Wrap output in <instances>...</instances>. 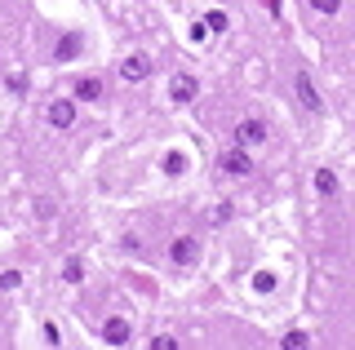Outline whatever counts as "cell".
I'll return each instance as SVG.
<instances>
[{"label":"cell","mask_w":355,"mask_h":350,"mask_svg":"<svg viewBox=\"0 0 355 350\" xmlns=\"http://www.w3.org/2000/svg\"><path fill=\"white\" fill-rule=\"evenodd\" d=\"M315 191H320V195H338V178H333L329 169H320V173H315Z\"/></svg>","instance_id":"obj_11"},{"label":"cell","mask_w":355,"mask_h":350,"mask_svg":"<svg viewBox=\"0 0 355 350\" xmlns=\"http://www.w3.org/2000/svg\"><path fill=\"white\" fill-rule=\"evenodd\" d=\"M103 337H107L111 346H125V342H129V324H125V320H107Z\"/></svg>","instance_id":"obj_8"},{"label":"cell","mask_w":355,"mask_h":350,"mask_svg":"<svg viewBox=\"0 0 355 350\" xmlns=\"http://www.w3.org/2000/svg\"><path fill=\"white\" fill-rule=\"evenodd\" d=\"M98 93H103V84H98V80H94V75H85V80H80V84H76V98H85V102H94V98H98Z\"/></svg>","instance_id":"obj_9"},{"label":"cell","mask_w":355,"mask_h":350,"mask_svg":"<svg viewBox=\"0 0 355 350\" xmlns=\"http://www.w3.org/2000/svg\"><path fill=\"white\" fill-rule=\"evenodd\" d=\"M297 98L306 102V111H320V93H315V84H311V75H297Z\"/></svg>","instance_id":"obj_7"},{"label":"cell","mask_w":355,"mask_h":350,"mask_svg":"<svg viewBox=\"0 0 355 350\" xmlns=\"http://www.w3.org/2000/svg\"><path fill=\"white\" fill-rule=\"evenodd\" d=\"M49 125H53V129H71V125H76V107H71V102H53V107H49Z\"/></svg>","instance_id":"obj_6"},{"label":"cell","mask_w":355,"mask_h":350,"mask_svg":"<svg viewBox=\"0 0 355 350\" xmlns=\"http://www.w3.org/2000/svg\"><path fill=\"white\" fill-rule=\"evenodd\" d=\"M169 93H173V102H191V98L200 93V84H196V75H173V84H169Z\"/></svg>","instance_id":"obj_4"},{"label":"cell","mask_w":355,"mask_h":350,"mask_svg":"<svg viewBox=\"0 0 355 350\" xmlns=\"http://www.w3.org/2000/svg\"><path fill=\"white\" fill-rule=\"evenodd\" d=\"M253 288H258V293H271L275 288V275H271V270H258V275H253Z\"/></svg>","instance_id":"obj_13"},{"label":"cell","mask_w":355,"mask_h":350,"mask_svg":"<svg viewBox=\"0 0 355 350\" xmlns=\"http://www.w3.org/2000/svg\"><path fill=\"white\" fill-rule=\"evenodd\" d=\"M147 71H151V62H147V58H138V53H133V58H125V62H120V75H125L129 84L147 80Z\"/></svg>","instance_id":"obj_3"},{"label":"cell","mask_w":355,"mask_h":350,"mask_svg":"<svg viewBox=\"0 0 355 350\" xmlns=\"http://www.w3.org/2000/svg\"><path fill=\"white\" fill-rule=\"evenodd\" d=\"M262 142H266V125H262V120H240V125H236V147L249 151V147H262Z\"/></svg>","instance_id":"obj_1"},{"label":"cell","mask_w":355,"mask_h":350,"mask_svg":"<svg viewBox=\"0 0 355 350\" xmlns=\"http://www.w3.org/2000/svg\"><path fill=\"white\" fill-rule=\"evenodd\" d=\"M196 257H200V244L191 235H178L169 244V261H173V266H196Z\"/></svg>","instance_id":"obj_2"},{"label":"cell","mask_w":355,"mask_h":350,"mask_svg":"<svg viewBox=\"0 0 355 350\" xmlns=\"http://www.w3.org/2000/svg\"><path fill=\"white\" fill-rule=\"evenodd\" d=\"M164 169H169V173H182V169H187V160L173 151V156H164Z\"/></svg>","instance_id":"obj_15"},{"label":"cell","mask_w":355,"mask_h":350,"mask_svg":"<svg viewBox=\"0 0 355 350\" xmlns=\"http://www.w3.org/2000/svg\"><path fill=\"white\" fill-rule=\"evenodd\" d=\"M53 53H58V58H80V36H62Z\"/></svg>","instance_id":"obj_10"},{"label":"cell","mask_w":355,"mask_h":350,"mask_svg":"<svg viewBox=\"0 0 355 350\" xmlns=\"http://www.w3.org/2000/svg\"><path fill=\"white\" fill-rule=\"evenodd\" d=\"M311 5H315L320 14H338V9H342V0H311Z\"/></svg>","instance_id":"obj_16"},{"label":"cell","mask_w":355,"mask_h":350,"mask_svg":"<svg viewBox=\"0 0 355 350\" xmlns=\"http://www.w3.org/2000/svg\"><path fill=\"white\" fill-rule=\"evenodd\" d=\"M284 346H293V350L306 346V333H284Z\"/></svg>","instance_id":"obj_18"},{"label":"cell","mask_w":355,"mask_h":350,"mask_svg":"<svg viewBox=\"0 0 355 350\" xmlns=\"http://www.w3.org/2000/svg\"><path fill=\"white\" fill-rule=\"evenodd\" d=\"M222 169L236 173V178H244V173H249V151H244V147H231L227 156H222Z\"/></svg>","instance_id":"obj_5"},{"label":"cell","mask_w":355,"mask_h":350,"mask_svg":"<svg viewBox=\"0 0 355 350\" xmlns=\"http://www.w3.org/2000/svg\"><path fill=\"white\" fill-rule=\"evenodd\" d=\"M62 275H67V279H71V284H76V279H80V275H85V266H80V261H76V257H71V261H67V266H62Z\"/></svg>","instance_id":"obj_14"},{"label":"cell","mask_w":355,"mask_h":350,"mask_svg":"<svg viewBox=\"0 0 355 350\" xmlns=\"http://www.w3.org/2000/svg\"><path fill=\"white\" fill-rule=\"evenodd\" d=\"M205 27L209 31H227V14H222V9H209V14H205Z\"/></svg>","instance_id":"obj_12"},{"label":"cell","mask_w":355,"mask_h":350,"mask_svg":"<svg viewBox=\"0 0 355 350\" xmlns=\"http://www.w3.org/2000/svg\"><path fill=\"white\" fill-rule=\"evenodd\" d=\"M18 284H22L18 270H5V275H0V288H18Z\"/></svg>","instance_id":"obj_17"}]
</instances>
